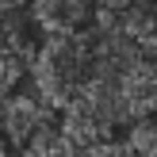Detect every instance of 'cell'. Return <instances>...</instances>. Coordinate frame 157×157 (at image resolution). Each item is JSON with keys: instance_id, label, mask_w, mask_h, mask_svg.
Segmentation results:
<instances>
[{"instance_id": "7a4b0ae2", "label": "cell", "mask_w": 157, "mask_h": 157, "mask_svg": "<svg viewBox=\"0 0 157 157\" xmlns=\"http://www.w3.org/2000/svg\"><path fill=\"white\" fill-rule=\"evenodd\" d=\"M54 134H58V115L35 88H27V92L12 88L4 96V104H0V138L8 146L23 150V146L46 142Z\"/></svg>"}, {"instance_id": "52a82bcc", "label": "cell", "mask_w": 157, "mask_h": 157, "mask_svg": "<svg viewBox=\"0 0 157 157\" xmlns=\"http://www.w3.org/2000/svg\"><path fill=\"white\" fill-rule=\"evenodd\" d=\"M27 0H0V8H23Z\"/></svg>"}, {"instance_id": "6da1fadb", "label": "cell", "mask_w": 157, "mask_h": 157, "mask_svg": "<svg viewBox=\"0 0 157 157\" xmlns=\"http://www.w3.org/2000/svg\"><path fill=\"white\" fill-rule=\"evenodd\" d=\"M92 31H73V35H42L31 50L27 61V77H31V88L54 107L77 100L92 81Z\"/></svg>"}, {"instance_id": "3957f363", "label": "cell", "mask_w": 157, "mask_h": 157, "mask_svg": "<svg viewBox=\"0 0 157 157\" xmlns=\"http://www.w3.org/2000/svg\"><path fill=\"white\" fill-rule=\"evenodd\" d=\"M35 23L23 8H0V96L19 88L27 77V61L35 50Z\"/></svg>"}, {"instance_id": "ba28073f", "label": "cell", "mask_w": 157, "mask_h": 157, "mask_svg": "<svg viewBox=\"0 0 157 157\" xmlns=\"http://www.w3.org/2000/svg\"><path fill=\"white\" fill-rule=\"evenodd\" d=\"M0 157H12V146H8L4 138H0Z\"/></svg>"}, {"instance_id": "277c9868", "label": "cell", "mask_w": 157, "mask_h": 157, "mask_svg": "<svg viewBox=\"0 0 157 157\" xmlns=\"http://www.w3.org/2000/svg\"><path fill=\"white\" fill-rule=\"evenodd\" d=\"M27 15L42 35H73L92 27V0H27Z\"/></svg>"}, {"instance_id": "8992f818", "label": "cell", "mask_w": 157, "mask_h": 157, "mask_svg": "<svg viewBox=\"0 0 157 157\" xmlns=\"http://www.w3.org/2000/svg\"><path fill=\"white\" fill-rule=\"evenodd\" d=\"M19 157H65V150L58 146V134L46 138V142H35V146H23Z\"/></svg>"}, {"instance_id": "5b68a950", "label": "cell", "mask_w": 157, "mask_h": 157, "mask_svg": "<svg viewBox=\"0 0 157 157\" xmlns=\"http://www.w3.org/2000/svg\"><path fill=\"white\" fill-rule=\"evenodd\" d=\"M100 157H150V153H146L142 146H134L127 134H123V138H111V142L104 146V153H100Z\"/></svg>"}]
</instances>
